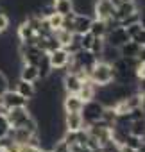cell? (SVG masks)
<instances>
[{"instance_id": "6da1fadb", "label": "cell", "mask_w": 145, "mask_h": 152, "mask_svg": "<svg viewBox=\"0 0 145 152\" xmlns=\"http://www.w3.org/2000/svg\"><path fill=\"white\" fill-rule=\"evenodd\" d=\"M88 79H90L95 86H106V84L113 83V81H115L113 64L97 59L95 64H93V66L90 68V72H88Z\"/></svg>"}, {"instance_id": "7a4b0ae2", "label": "cell", "mask_w": 145, "mask_h": 152, "mask_svg": "<svg viewBox=\"0 0 145 152\" xmlns=\"http://www.w3.org/2000/svg\"><path fill=\"white\" fill-rule=\"evenodd\" d=\"M102 113H104V106H102L99 100H95V99L84 102V106H83V109H81V115H83V120H84L86 125L102 120Z\"/></svg>"}, {"instance_id": "3957f363", "label": "cell", "mask_w": 145, "mask_h": 152, "mask_svg": "<svg viewBox=\"0 0 145 152\" xmlns=\"http://www.w3.org/2000/svg\"><path fill=\"white\" fill-rule=\"evenodd\" d=\"M47 56H48V63H50L52 70H64L70 63V57H72V54L64 47H57L52 52H48Z\"/></svg>"}, {"instance_id": "277c9868", "label": "cell", "mask_w": 145, "mask_h": 152, "mask_svg": "<svg viewBox=\"0 0 145 152\" xmlns=\"http://www.w3.org/2000/svg\"><path fill=\"white\" fill-rule=\"evenodd\" d=\"M6 116H7V120H9L11 129H16V127H23V125L27 124V120H29L32 115H31L29 107L25 106V107H13V109H7V111H6Z\"/></svg>"}, {"instance_id": "5b68a950", "label": "cell", "mask_w": 145, "mask_h": 152, "mask_svg": "<svg viewBox=\"0 0 145 152\" xmlns=\"http://www.w3.org/2000/svg\"><path fill=\"white\" fill-rule=\"evenodd\" d=\"M129 39H131V38H129L125 27H122V25L111 27V29L106 32V36H104V41H106L108 45H111V47H116V48H120V47H122L124 43H127Z\"/></svg>"}, {"instance_id": "8992f818", "label": "cell", "mask_w": 145, "mask_h": 152, "mask_svg": "<svg viewBox=\"0 0 145 152\" xmlns=\"http://www.w3.org/2000/svg\"><path fill=\"white\" fill-rule=\"evenodd\" d=\"M0 102L6 109H13V107H25L29 106V99L22 97L16 90H6V93L0 97Z\"/></svg>"}, {"instance_id": "52a82bcc", "label": "cell", "mask_w": 145, "mask_h": 152, "mask_svg": "<svg viewBox=\"0 0 145 152\" xmlns=\"http://www.w3.org/2000/svg\"><path fill=\"white\" fill-rule=\"evenodd\" d=\"M83 77L79 73H75V72H66L64 75H63V79H61V86H63V90L66 91V93H79V90H81V86H83Z\"/></svg>"}, {"instance_id": "ba28073f", "label": "cell", "mask_w": 145, "mask_h": 152, "mask_svg": "<svg viewBox=\"0 0 145 152\" xmlns=\"http://www.w3.org/2000/svg\"><path fill=\"white\" fill-rule=\"evenodd\" d=\"M93 18L99 20H109L115 18V6L109 0H95L93 2Z\"/></svg>"}, {"instance_id": "9c48e42d", "label": "cell", "mask_w": 145, "mask_h": 152, "mask_svg": "<svg viewBox=\"0 0 145 152\" xmlns=\"http://www.w3.org/2000/svg\"><path fill=\"white\" fill-rule=\"evenodd\" d=\"M84 100L77 93H66L63 99V111L64 113H81Z\"/></svg>"}, {"instance_id": "30bf717a", "label": "cell", "mask_w": 145, "mask_h": 152, "mask_svg": "<svg viewBox=\"0 0 145 152\" xmlns=\"http://www.w3.org/2000/svg\"><path fill=\"white\" fill-rule=\"evenodd\" d=\"M92 16L88 13H75L74 15V32L75 34H86L90 32V25H92Z\"/></svg>"}, {"instance_id": "8fae6325", "label": "cell", "mask_w": 145, "mask_h": 152, "mask_svg": "<svg viewBox=\"0 0 145 152\" xmlns=\"http://www.w3.org/2000/svg\"><path fill=\"white\" fill-rule=\"evenodd\" d=\"M64 131H81L86 127L81 113H64Z\"/></svg>"}, {"instance_id": "7c38bea8", "label": "cell", "mask_w": 145, "mask_h": 152, "mask_svg": "<svg viewBox=\"0 0 145 152\" xmlns=\"http://www.w3.org/2000/svg\"><path fill=\"white\" fill-rule=\"evenodd\" d=\"M15 90H16L22 97H25V99H29V100H32V99L36 97V93H38L36 83H29V81H23V79H18V81L15 83Z\"/></svg>"}, {"instance_id": "4fadbf2b", "label": "cell", "mask_w": 145, "mask_h": 152, "mask_svg": "<svg viewBox=\"0 0 145 152\" xmlns=\"http://www.w3.org/2000/svg\"><path fill=\"white\" fill-rule=\"evenodd\" d=\"M20 79L29 81V83H38V81H40V72H38V66H36V64L22 63V66H20Z\"/></svg>"}, {"instance_id": "5bb4252c", "label": "cell", "mask_w": 145, "mask_h": 152, "mask_svg": "<svg viewBox=\"0 0 145 152\" xmlns=\"http://www.w3.org/2000/svg\"><path fill=\"white\" fill-rule=\"evenodd\" d=\"M95 91H97V86L90 81V79H84L83 81V86H81V90H79V97L84 100V102H88V100H93L95 99Z\"/></svg>"}, {"instance_id": "9a60e30c", "label": "cell", "mask_w": 145, "mask_h": 152, "mask_svg": "<svg viewBox=\"0 0 145 152\" xmlns=\"http://www.w3.org/2000/svg\"><path fill=\"white\" fill-rule=\"evenodd\" d=\"M118 57H120V50H118L116 47H111V45L104 43V48H102L99 59H100V61H106V63H109V64H113Z\"/></svg>"}, {"instance_id": "2e32d148", "label": "cell", "mask_w": 145, "mask_h": 152, "mask_svg": "<svg viewBox=\"0 0 145 152\" xmlns=\"http://www.w3.org/2000/svg\"><path fill=\"white\" fill-rule=\"evenodd\" d=\"M120 57H136L138 56V50H140V45L136 43V41H133V39H129L127 43H124L120 48Z\"/></svg>"}, {"instance_id": "e0dca14e", "label": "cell", "mask_w": 145, "mask_h": 152, "mask_svg": "<svg viewBox=\"0 0 145 152\" xmlns=\"http://www.w3.org/2000/svg\"><path fill=\"white\" fill-rule=\"evenodd\" d=\"M54 4V11L59 13L61 16H66L70 13H74V0H57Z\"/></svg>"}, {"instance_id": "ac0fdd59", "label": "cell", "mask_w": 145, "mask_h": 152, "mask_svg": "<svg viewBox=\"0 0 145 152\" xmlns=\"http://www.w3.org/2000/svg\"><path fill=\"white\" fill-rule=\"evenodd\" d=\"M90 32L97 38H104L106 32H108V25L104 20H99V18H93L92 20V25H90Z\"/></svg>"}, {"instance_id": "d6986e66", "label": "cell", "mask_w": 145, "mask_h": 152, "mask_svg": "<svg viewBox=\"0 0 145 152\" xmlns=\"http://www.w3.org/2000/svg\"><path fill=\"white\" fill-rule=\"evenodd\" d=\"M72 34H74V32H68V31H64L63 27H61V29H57V31H54V36H56V39L59 41V45H61V47H66V45L70 43Z\"/></svg>"}, {"instance_id": "ffe728a7", "label": "cell", "mask_w": 145, "mask_h": 152, "mask_svg": "<svg viewBox=\"0 0 145 152\" xmlns=\"http://www.w3.org/2000/svg\"><path fill=\"white\" fill-rule=\"evenodd\" d=\"M47 20V23H48V27H50V31L54 32V31H57V29H61V25H63V16L59 15V13H52L48 18H45Z\"/></svg>"}, {"instance_id": "44dd1931", "label": "cell", "mask_w": 145, "mask_h": 152, "mask_svg": "<svg viewBox=\"0 0 145 152\" xmlns=\"http://www.w3.org/2000/svg\"><path fill=\"white\" fill-rule=\"evenodd\" d=\"M9 131H11V125H9V120L6 115H0V140L9 136Z\"/></svg>"}, {"instance_id": "7402d4cb", "label": "cell", "mask_w": 145, "mask_h": 152, "mask_svg": "<svg viewBox=\"0 0 145 152\" xmlns=\"http://www.w3.org/2000/svg\"><path fill=\"white\" fill-rule=\"evenodd\" d=\"M9 23H11V16L6 15L2 9H0V34H6V32H7Z\"/></svg>"}, {"instance_id": "603a6c76", "label": "cell", "mask_w": 145, "mask_h": 152, "mask_svg": "<svg viewBox=\"0 0 145 152\" xmlns=\"http://www.w3.org/2000/svg\"><path fill=\"white\" fill-rule=\"evenodd\" d=\"M141 29H143V27H141V22H138V23H133V25H127V27H125V31H127V34H129V38H131V39H133V38H134Z\"/></svg>"}, {"instance_id": "cb8c5ba5", "label": "cell", "mask_w": 145, "mask_h": 152, "mask_svg": "<svg viewBox=\"0 0 145 152\" xmlns=\"http://www.w3.org/2000/svg\"><path fill=\"white\" fill-rule=\"evenodd\" d=\"M6 90H9V79L6 77V73L0 72V97L6 93Z\"/></svg>"}, {"instance_id": "d4e9b609", "label": "cell", "mask_w": 145, "mask_h": 152, "mask_svg": "<svg viewBox=\"0 0 145 152\" xmlns=\"http://www.w3.org/2000/svg\"><path fill=\"white\" fill-rule=\"evenodd\" d=\"M133 41H136L138 45H145V29H141V31L133 38Z\"/></svg>"}, {"instance_id": "484cf974", "label": "cell", "mask_w": 145, "mask_h": 152, "mask_svg": "<svg viewBox=\"0 0 145 152\" xmlns=\"http://www.w3.org/2000/svg\"><path fill=\"white\" fill-rule=\"evenodd\" d=\"M138 61H143L145 63V45H140V50H138Z\"/></svg>"}, {"instance_id": "4316f807", "label": "cell", "mask_w": 145, "mask_h": 152, "mask_svg": "<svg viewBox=\"0 0 145 152\" xmlns=\"http://www.w3.org/2000/svg\"><path fill=\"white\" fill-rule=\"evenodd\" d=\"M6 111H7V109L2 106V102H0V115H6Z\"/></svg>"}, {"instance_id": "83f0119b", "label": "cell", "mask_w": 145, "mask_h": 152, "mask_svg": "<svg viewBox=\"0 0 145 152\" xmlns=\"http://www.w3.org/2000/svg\"><path fill=\"white\" fill-rule=\"evenodd\" d=\"M109 2H111V4H113V6H118V4H120V2H122V0H109Z\"/></svg>"}, {"instance_id": "f1b7e54d", "label": "cell", "mask_w": 145, "mask_h": 152, "mask_svg": "<svg viewBox=\"0 0 145 152\" xmlns=\"http://www.w3.org/2000/svg\"><path fill=\"white\" fill-rule=\"evenodd\" d=\"M43 152H54V150H43Z\"/></svg>"}]
</instances>
